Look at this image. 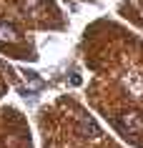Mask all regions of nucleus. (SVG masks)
<instances>
[{
    "instance_id": "nucleus-2",
    "label": "nucleus",
    "mask_w": 143,
    "mask_h": 148,
    "mask_svg": "<svg viewBox=\"0 0 143 148\" xmlns=\"http://www.w3.org/2000/svg\"><path fill=\"white\" fill-rule=\"evenodd\" d=\"M15 40H18L15 28H10L8 23H0V43H15Z\"/></svg>"
},
{
    "instance_id": "nucleus-1",
    "label": "nucleus",
    "mask_w": 143,
    "mask_h": 148,
    "mask_svg": "<svg viewBox=\"0 0 143 148\" xmlns=\"http://www.w3.org/2000/svg\"><path fill=\"white\" fill-rule=\"evenodd\" d=\"M118 123H120V128H123V131H128V133H138V131H143V121L135 116V113H123Z\"/></svg>"
}]
</instances>
